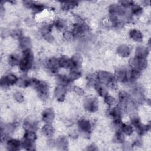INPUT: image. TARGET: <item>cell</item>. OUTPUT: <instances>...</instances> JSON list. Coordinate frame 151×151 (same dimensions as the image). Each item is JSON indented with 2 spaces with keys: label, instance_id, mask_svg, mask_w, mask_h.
<instances>
[{
  "label": "cell",
  "instance_id": "obj_29",
  "mask_svg": "<svg viewBox=\"0 0 151 151\" xmlns=\"http://www.w3.org/2000/svg\"><path fill=\"white\" fill-rule=\"evenodd\" d=\"M56 27L60 30H63L66 26V22L63 20H57L55 22Z\"/></svg>",
  "mask_w": 151,
  "mask_h": 151
},
{
  "label": "cell",
  "instance_id": "obj_8",
  "mask_svg": "<svg viewBox=\"0 0 151 151\" xmlns=\"http://www.w3.org/2000/svg\"><path fill=\"white\" fill-rule=\"evenodd\" d=\"M47 66L48 68L50 69L51 72L56 73L58 70V67L59 66V60L55 58L50 59L47 61Z\"/></svg>",
  "mask_w": 151,
  "mask_h": 151
},
{
  "label": "cell",
  "instance_id": "obj_33",
  "mask_svg": "<svg viewBox=\"0 0 151 151\" xmlns=\"http://www.w3.org/2000/svg\"><path fill=\"white\" fill-rule=\"evenodd\" d=\"M15 99L18 102H22L24 100L23 96L20 93H17L15 94Z\"/></svg>",
  "mask_w": 151,
  "mask_h": 151
},
{
  "label": "cell",
  "instance_id": "obj_2",
  "mask_svg": "<svg viewBox=\"0 0 151 151\" xmlns=\"http://www.w3.org/2000/svg\"><path fill=\"white\" fill-rule=\"evenodd\" d=\"M31 84H33L34 88H36L40 98L46 99L47 98L48 86L45 82L33 79L31 80Z\"/></svg>",
  "mask_w": 151,
  "mask_h": 151
},
{
  "label": "cell",
  "instance_id": "obj_11",
  "mask_svg": "<svg viewBox=\"0 0 151 151\" xmlns=\"http://www.w3.org/2000/svg\"><path fill=\"white\" fill-rule=\"evenodd\" d=\"M59 65L61 67L63 68H70L72 67V64L71 60L63 57L59 60Z\"/></svg>",
  "mask_w": 151,
  "mask_h": 151
},
{
  "label": "cell",
  "instance_id": "obj_21",
  "mask_svg": "<svg viewBox=\"0 0 151 151\" xmlns=\"http://www.w3.org/2000/svg\"><path fill=\"white\" fill-rule=\"evenodd\" d=\"M122 132L127 135H131L133 133V128L129 125L122 124L121 126Z\"/></svg>",
  "mask_w": 151,
  "mask_h": 151
},
{
  "label": "cell",
  "instance_id": "obj_14",
  "mask_svg": "<svg viewBox=\"0 0 151 151\" xmlns=\"http://www.w3.org/2000/svg\"><path fill=\"white\" fill-rule=\"evenodd\" d=\"M131 37L136 41H141L142 40V34L139 31L133 30L130 33Z\"/></svg>",
  "mask_w": 151,
  "mask_h": 151
},
{
  "label": "cell",
  "instance_id": "obj_10",
  "mask_svg": "<svg viewBox=\"0 0 151 151\" xmlns=\"http://www.w3.org/2000/svg\"><path fill=\"white\" fill-rule=\"evenodd\" d=\"M148 54V50L144 47H138L136 51V57L145 59Z\"/></svg>",
  "mask_w": 151,
  "mask_h": 151
},
{
  "label": "cell",
  "instance_id": "obj_1",
  "mask_svg": "<svg viewBox=\"0 0 151 151\" xmlns=\"http://www.w3.org/2000/svg\"><path fill=\"white\" fill-rule=\"evenodd\" d=\"M33 61V55L29 49H26L23 51V58L20 61L19 66L21 70L26 71L32 66Z\"/></svg>",
  "mask_w": 151,
  "mask_h": 151
},
{
  "label": "cell",
  "instance_id": "obj_17",
  "mask_svg": "<svg viewBox=\"0 0 151 151\" xmlns=\"http://www.w3.org/2000/svg\"><path fill=\"white\" fill-rule=\"evenodd\" d=\"M119 101L121 104L125 105L128 103L129 97L127 94L125 92H121L119 94Z\"/></svg>",
  "mask_w": 151,
  "mask_h": 151
},
{
  "label": "cell",
  "instance_id": "obj_19",
  "mask_svg": "<svg viewBox=\"0 0 151 151\" xmlns=\"http://www.w3.org/2000/svg\"><path fill=\"white\" fill-rule=\"evenodd\" d=\"M95 88L96 90L98 91V93L101 96H106L107 94V91L106 89L100 83H96L95 84Z\"/></svg>",
  "mask_w": 151,
  "mask_h": 151
},
{
  "label": "cell",
  "instance_id": "obj_31",
  "mask_svg": "<svg viewBox=\"0 0 151 151\" xmlns=\"http://www.w3.org/2000/svg\"><path fill=\"white\" fill-rule=\"evenodd\" d=\"M104 102L108 105H112L116 103V100L113 98H112V96H106L104 98Z\"/></svg>",
  "mask_w": 151,
  "mask_h": 151
},
{
  "label": "cell",
  "instance_id": "obj_32",
  "mask_svg": "<svg viewBox=\"0 0 151 151\" xmlns=\"http://www.w3.org/2000/svg\"><path fill=\"white\" fill-rule=\"evenodd\" d=\"M116 139L119 142H122L124 141V136L122 132H118L116 135Z\"/></svg>",
  "mask_w": 151,
  "mask_h": 151
},
{
  "label": "cell",
  "instance_id": "obj_12",
  "mask_svg": "<svg viewBox=\"0 0 151 151\" xmlns=\"http://www.w3.org/2000/svg\"><path fill=\"white\" fill-rule=\"evenodd\" d=\"M117 53L119 55L123 57H127L130 54V50L128 46L126 45H122L119 47L117 49Z\"/></svg>",
  "mask_w": 151,
  "mask_h": 151
},
{
  "label": "cell",
  "instance_id": "obj_15",
  "mask_svg": "<svg viewBox=\"0 0 151 151\" xmlns=\"http://www.w3.org/2000/svg\"><path fill=\"white\" fill-rule=\"evenodd\" d=\"M87 30H88V27L85 24H77L75 26L74 31L75 33L80 34L84 33V32Z\"/></svg>",
  "mask_w": 151,
  "mask_h": 151
},
{
  "label": "cell",
  "instance_id": "obj_3",
  "mask_svg": "<svg viewBox=\"0 0 151 151\" xmlns=\"http://www.w3.org/2000/svg\"><path fill=\"white\" fill-rule=\"evenodd\" d=\"M98 79L99 81L104 84H111L113 83L114 78L112 76V75L106 71H100L98 74Z\"/></svg>",
  "mask_w": 151,
  "mask_h": 151
},
{
  "label": "cell",
  "instance_id": "obj_30",
  "mask_svg": "<svg viewBox=\"0 0 151 151\" xmlns=\"http://www.w3.org/2000/svg\"><path fill=\"white\" fill-rule=\"evenodd\" d=\"M142 11V8L138 5H132V13L134 14H141Z\"/></svg>",
  "mask_w": 151,
  "mask_h": 151
},
{
  "label": "cell",
  "instance_id": "obj_34",
  "mask_svg": "<svg viewBox=\"0 0 151 151\" xmlns=\"http://www.w3.org/2000/svg\"><path fill=\"white\" fill-rule=\"evenodd\" d=\"M64 36L67 40H71L73 38V34L70 33V32H66L64 34Z\"/></svg>",
  "mask_w": 151,
  "mask_h": 151
},
{
  "label": "cell",
  "instance_id": "obj_25",
  "mask_svg": "<svg viewBox=\"0 0 151 151\" xmlns=\"http://www.w3.org/2000/svg\"><path fill=\"white\" fill-rule=\"evenodd\" d=\"M30 40L27 37H23L20 40V46L22 48H27L30 45Z\"/></svg>",
  "mask_w": 151,
  "mask_h": 151
},
{
  "label": "cell",
  "instance_id": "obj_9",
  "mask_svg": "<svg viewBox=\"0 0 151 151\" xmlns=\"http://www.w3.org/2000/svg\"><path fill=\"white\" fill-rule=\"evenodd\" d=\"M79 127L80 130L84 133H89L91 131V125L86 120H81L79 122Z\"/></svg>",
  "mask_w": 151,
  "mask_h": 151
},
{
  "label": "cell",
  "instance_id": "obj_6",
  "mask_svg": "<svg viewBox=\"0 0 151 151\" xmlns=\"http://www.w3.org/2000/svg\"><path fill=\"white\" fill-rule=\"evenodd\" d=\"M55 117V115L52 109H47L42 113V120L46 123L49 124L51 123Z\"/></svg>",
  "mask_w": 151,
  "mask_h": 151
},
{
  "label": "cell",
  "instance_id": "obj_23",
  "mask_svg": "<svg viewBox=\"0 0 151 151\" xmlns=\"http://www.w3.org/2000/svg\"><path fill=\"white\" fill-rule=\"evenodd\" d=\"M30 8L33 9V10L34 12L40 13L41 11L43 10V9H44V5L42 4H36L33 2L31 4Z\"/></svg>",
  "mask_w": 151,
  "mask_h": 151
},
{
  "label": "cell",
  "instance_id": "obj_5",
  "mask_svg": "<svg viewBox=\"0 0 151 151\" xmlns=\"http://www.w3.org/2000/svg\"><path fill=\"white\" fill-rule=\"evenodd\" d=\"M84 107L90 112H94L98 109V101L96 99H89L84 103Z\"/></svg>",
  "mask_w": 151,
  "mask_h": 151
},
{
  "label": "cell",
  "instance_id": "obj_20",
  "mask_svg": "<svg viewBox=\"0 0 151 151\" xmlns=\"http://www.w3.org/2000/svg\"><path fill=\"white\" fill-rule=\"evenodd\" d=\"M24 139L26 141L34 142L36 139V135L33 131H27L24 135Z\"/></svg>",
  "mask_w": 151,
  "mask_h": 151
},
{
  "label": "cell",
  "instance_id": "obj_28",
  "mask_svg": "<svg viewBox=\"0 0 151 151\" xmlns=\"http://www.w3.org/2000/svg\"><path fill=\"white\" fill-rule=\"evenodd\" d=\"M80 76H81L80 73L76 71V70H73L71 72L69 78L70 81H73V80H75L79 79Z\"/></svg>",
  "mask_w": 151,
  "mask_h": 151
},
{
  "label": "cell",
  "instance_id": "obj_22",
  "mask_svg": "<svg viewBox=\"0 0 151 151\" xmlns=\"http://www.w3.org/2000/svg\"><path fill=\"white\" fill-rule=\"evenodd\" d=\"M58 82L60 84V85L65 86L67 85L69 82H70L69 78L68 77L65 76H60L58 77Z\"/></svg>",
  "mask_w": 151,
  "mask_h": 151
},
{
  "label": "cell",
  "instance_id": "obj_26",
  "mask_svg": "<svg viewBox=\"0 0 151 151\" xmlns=\"http://www.w3.org/2000/svg\"><path fill=\"white\" fill-rule=\"evenodd\" d=\"M76 2H64L62 4V8L65 10H69L70 8H73L74 6L76 5Z\"/></svg>",
  "mask_w": 151,
  "mask_h": 151
},
{
  "label": "cell",
  "instance_id": "obj_35",
  "mask_svg": "<svg viewBox=\"0 0 151 151\" xmlns=\"http://www.w3.org/2000/svg\"><path fill=\"white\" fill-rule=\"evenodd\" d=\"M74 91L76 92V93H78L79 95H83L84 94V91L79 87H75Z\"/></svg>",
  "mask_w": 151,
  "mask_h": 151
},
{
  "label": "cell",
  "instance_id": "obj_36",
  "mask_svg": "<svg viewBox=\"0 0 151 151\" xmlns=\"http://www.w3.org/2000/svg\"><path fill=\"white\" fill-rule=\"evenodd\" d=\"M121 3L122 5L125 7H129L130 5H132L133 2L132 1H121Z\"/></svg>",
  "mask_w": 151,
  "mask_h": 151
},
{
  "label": "cell",
  "instance_id": "obj_16",
  "mask_svg": "<svg viewBox=\"0 0 151 151\" xmlns=\"http://www.w3.org/2000/svg\"><path fill=\"white\" fill-rule=\"evenodd\" d=\"M42 132L46 136L50 137L54 133V129L51 126L47 124L43 126L42 129Z\"/></svg>",
  "mask_w": 151,
  "mask_h": 151
},
{
  "label": "cell",
  "instance_id": "obj_24",
  "mask_svg": "<svg viewBox=\"0 0 151 151\" xmlns=\"http://www.w3.org/2000/svg\"><path fill=\"white\" fill-rule=\"evenodd\" d=\"M131 122H132V124L138 129H139L142 126L141 123V121H140L139 118L137 116H133L132 117Z\"/></svg>",
  "mask_w": 151,
  "mask_h": 151
},
{
  "label": "cell",
  "instance_id": "obj_4",
  "mask_svg": "<svg viewBox=\"0 0 151 151\" xmlns=\"http://www.w3.org/2000/svg\"><path fill=\"white\" fill-rule=\"evenodd\" d=\"M17 82L18 79L16 76L13 74H9L1 79V85L2 87H7V86L16 83Z\"/></svg>",
  "mask_w": 151,
  "mask_h": 151
},
{
  "label": "cell",
  "instance_id": "obj_7",
  "mask_svg": "<svg viewBox=\"0 0 151 151\" xmlns=\"http://www.w3.org/2000/svg\"><path fill=\"white\" fill-rule=\"evenodd\" d=\"M66 89L64 88V86L61 85H59L56 88L55 94L56 98L59 101H62L64 99V96L66 94Z\"/></svg>",
  "mask_w": 151,
  "mask_h": 151
},
{
  "label": "cell",
  "instance_id": "obj_13",
  "mask_svg": "<svg viewBox=\"0 0 151 151\" xmlns=\"http://www.w3.org/2000/svg\"><path fill=\"white\" fill-rule=\"evenodd\" d=\"M8 148L9 150H18L20 146H21V144L20 141H17L16 139H11L8 142Z\"/></svg>",
  "mask_w": 151,
  "mask_h": 151
},
{
  "label": "cell",
  "instance_id": "obj_27",
  "mask_svg": "<svg viewBox=\"0 0 151 151\" xmlns=\"http://www.w3.org/2000/svg\"><path fill=\"white\" fill-rule=\"evenodd\" d=\"M20 60H18V57H16L15 55L11 56L9 57V64L11 66H16L20 64Z\"/></svg>",
  "mask_w": 151,
  "mask_h": 151
},
{
  "label": "cell",
  "instance_id": "obj_18",
  "mask_svg": "<svg viewBox=\"0 0 151 151\" xmlns=\"http://www.w3.org/2000/svg\"><path fill=\"white\" fill-rule=\"evenodd\" d=\"M116 76L119 80L126 82L127 81L126 79V71L125 70H120L116 72Z\"/></svg>",
  "mask_w": 151,
  "mask_h": 151
}]
</instances>
